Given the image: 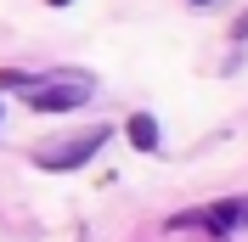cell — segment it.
<instances>
[{
	"mask_svg": "<svg viewBox=\"0 0 248 242\" xmlns=\"http://www.w3.org/2000/svg\"><path fill=\"white\" fill-rule=\"evenodd\" d=\"M51 6H68V0H51Z\"/></svg>",
	"mask_w": 248,
	"mask_h": 242,
	"instance_id": "4",
	"label": "cell"
},
{
	"mask_svg": "<svg viewBox=\"0 0 248 242\" xmlns=\"http://www.w3.org/2000/svg\"><path fill=\"white\" fill-rule=\"evenodd\" d=\"M102 141H108V130L96 124V130H85L79 141H62V147H40V152H34V164H46V169H79V164H85L96 147H102Z\"/></svg>",
	"mask_w": 248,
	"mask_h": 242,
	"instance_id": "2",
	"label": "cell"
},
{
	"mask_svg": "<svg viewBox=\"0 0 248 242\" xmlns=\"http://www.w3.org/2000/svg\"><path fill=\"white\" fill-rule=\"evenodd\" d=\"M124 136L136 141L141 152H153V147H158V124H153V113H136V119L124 124Z\"/></svg>",
	"mask_w": 248,
	"mask_h": 242,
	"instance_id": "3",
	"label": "cell"
},
{
	"mask_svg": "<svg viewBox=\"0 0 248 242\" xmlns=\"http://www.w3.org/2000/svg\"><path fill=\"white\" fill-rule=\"evenodd\" d=\"M192 6H209V0H192Z\"/></svg>",
	"mask_w": 248,
	"mask_h": 242,
	"instance_id": "5",
	"label": "cell"
},
{
	"mask_svg": "<svg viewBox=\"0 0 248 242\" xmlns=\"http://www.w3.org/2000/svg\"><path fill=\"white\" fill-rule=\"evenodd\" d=\"M34 113H68V107L91 102V79L85 74H57V79H40V85H23Z\"/></svg>",
	"mask_w": 248,
	"mask_h": 242,
	"instance_id": "1",
	"label": "cell"
}]
</instances>
